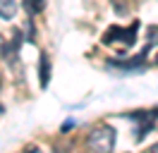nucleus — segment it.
Masks as SVG:
<instances>
[{
    "label": "nucleus",
    "instance_id": "f257e3e1",
    "mask_svg": "<svg viewBox=\"0 0 158 153\" xmlns=\"http://www.w3.org/2000/svg\"><path fill=\"white\" fill-rule=\"evenodd\" d=\"M86 143H89V148L94 153H113V148H115V129L108 127V124H101L89 134Z\"/></svg>",
    "mask_w": 158,
    "mask_h": 153
},
{
    "label": "nucleus",
    "instance_id": "f03ea898",
    "mask_svg": "<svg viewBox=\"0 0 158 153\" xmlns=\"http://www.w3.org/2000/svg\"><path fill=\"white\" fill-rule=\"evenodd\" d=\"M137 29H139V22H134L132 27L127 29H118L113 27L106 31V36H103V43H115V41H120V43H125V46H129V43H134V38H137Z\"/></svg>",
    "mask_w": 158,
    "mask_h": 153
},
{
    "label": "nucleus",
    "instance_id": "7ed1b4c3",
    "mask_svg": "<svg viewBox=\"0 0 158 153\" xmlns=\"http://www.w3.org/2000/svg\"><path fill=\"white\" fill-rule=\"evenodd\" d=\"M17 12V2L15 0H0V17L2 19H12Z\"/></svg>",
    "mask_w": 158,
    "mask_h": 153
},
{
    "label": "nucleus",
    "instance_id": "20e7f679",
    "mask_svg": "<svg viewBox=\"0 0 158 153\" xmlns=\"http://www.w3.org/2000/svg\"><path fill=\"white\" fill-rule=\"evenodd\" d=\"M39 74H41V86H46V84H48V79H50V62H48V57H46V55H41Z\"/></svg>",
    "mask_w": 158,
    "mask_h": 153
},
{
    "label": "nucleus",
    "instance_id": "39448f33",
    "mask_svg": "<svg viewBox=\"0 0 158 153\" xmlns=\"http://www.w3.org/2000/svg\"><path fill=\"white\" fill-rule=\"evenodd\" d=\"M22 5H24V10H27L29 14H39L41 10L46 7L43 0H22Z\"/></svg>",
    "mask_w": 158,
    "mask_h": 153
},
{
    "label": "nucleus",
    "instance_id": "423d86ee",
    "mask_svg": "<svg viewBox=\"0 0 158 153\" xmlns=\"http://www.w3.org/2000/svg\"><path fill=\"white\" fill-rule=\"evenodd\" d=\"M148 41H151V43H158V29L156 27L148 29Z\"/></svg>",
    "mask_w": 158,
    "mask_h": 153
},
{
    "label": "nucleus",
    "instance_id": "0eeeda50",
    "mask_svg": "<svg viewBox=\"0 0 158 153\" xmlns=\"http://www.w3.org/2000/svg\"><path fill=\"white\" fill-rule=\"evenodd\" d=\"M0 55H5V41L0 38Z\"/></svg>",
    "mask_w": 158,
    "mask_h": 153
},
{
    "label": "nucleus",
    "instance_id": "6e6552de",
    "mask_svg": "<svg viewBox=\"0 0 158 153\" xmlns=\"http://www.w3.org/2000/svg\"><path fill=\"white\" fill-rule=\"evenodd\" d=\"M27 153H43V151H41V148H29Z\"/></svg>",
    "mask_w": 158,
    "mask_h": 153
},
{
    "label": "nucleus",
    "instance_id": "1a4fd4ad",
    "mask_svg": "<svg viewBox=\"0 0 158 153\" xmlns=\"http://www.w3.org/2000/svg\"><path fill=\"white\" fill-rule=\"evenodd\" d=\"M148 153H158V143H156V146H153V148H151Z\"/></svg>",
    "mask_w": 158,
    "mask_h": 153
},
{
    "label": "nucleus",
    "instance_id": "9d476101",
    "mask_svg": "<svg viewBox=\"0 0 158 153\" xmlns=\"http://www.w3.org/2000/svg\"><path fill=\"white\" fill-rule=\"evenodd\" d=\"M2 113H5V108H2V105H0V117H2Z\"/></svg>",
    "mask_w": 158,
    "mask_h": 153
},
{
    "label": "nucleus",
    "instance_id": "9b49d317",
    "mask_svg": "<svg viewBox=\"0 0 158 153\" xmlns=\"http://www.w3.org/2000/svg\"><path fill=\"white\" fill-rule=\"evenodd\" d=\"M156 62H158V57H156Z\"/></svg>",
    "mask_w": 158,
    "mask_h": 153
}]
</instances>
